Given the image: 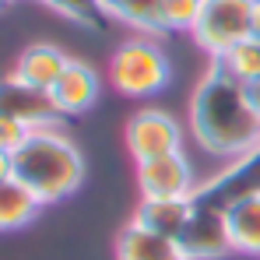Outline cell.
<instances>
[{
	"mask_svg": "<svg viewBox=\"0 0 260 260\" xmlns=\"http://www.w3.org/2000/svg\"><path fill=\"white\" fill-rule=\"evenodd\" d=\"M190 137L218 162H232L260 148V116L250 106L246 85L232 81L215 60L190 99Z\"/></svg>",
	"mask_w": 260,
	"mask_h": 260,
	"instance_id": "cell-1",
	"label": "cell"
},
{
	"mask_svg": "<svg viewBox=\"0 0 260 260\" xmlns=\"http://www.w3.org/2000/svg\"><path fill=\"white\" fill-rule=\"evenodd\" d=\"M14 179L25 183L39 204H56L85 183V155L71 141L63 123L39 127L28 134V141L11 155Z\"/></svg>",
	"mask_w": 260,
	"mask_h": 260,
	"instance_id": "cell-2",
	"label": "cell"
},
{
	"mask_svg": "<svg viewBox=\"0 0 260 260\" xmlns=\"http://www.w3.org/2000/svg\"><path fill=\"white\" fill-rule=\"evenodd\" d=\"M173 78V63L155 36H134L116 46L109 60V81L123 99H151Z\"/></svg>",
	"mask_w": 260,
	"mask_h": 260,
	"instance_id": "cell-3",
	"label": "cell"
},
{
	"mask_svg": "<svg viewBox=\"0 0 260 260\" xmlns=\"http://www.w3.org/2000/svg\"><path fill=\"white\" fill-rule=\"evenodd\" d=\"M250 21H253V0H204L190 36L201 46V53L218 60L250 36Z\"/></svg>",
	"mask_w": 260,
	"mask_h": 260,
	"instance_id": "cell-4",
	"label": "cell"
},
{
	"mask_svg": "<svg viewBox=\"0 0 260 260\" xmlns=\"http://www.w3.org/2000/svg\"><path fill=\"white\" fill-rule=\"evenodd\" d=\"M253 197H260V148L225 162L211 179L197 183V190H193V204L215 208L221 215Z\"/></svg>",
	"mask_w": 260,
	"mask_h": 260,
	"instance_id": "cell-5",
	"label": "cell"
},
{
	"mask_svg": "<svg viewBox=\"0 0 260 260\" xmlns=\"http://www.w3.org/2000/svg\"><path fill=\"white\" fill-rule=\"evenodd\" d=\"M127 151L134 162H151L183 151V127L166 109H137L127 123Z\"/></svg>",
	"mask_w": 260,
	"mask_h": 260,
	"instance_id": "cell-6",
	"label": "cell"
},
{
	"mask_svg": "<svg viewBox=\"0 0 260 260\" xmlns=\"http://www.w3.org/2000/svg\"><path fill=\"white\" fill-rule=\"evenodd\" d=\"M176 243L186 253V260H218L225 253H232L225 215L215 211V208H204V204H193V211H190Z\"/></svg>",
	"mask_w": 260,
	"mask_h": 260,
	"instance_id": "cell-7",
	"label": "cell"
},
{
	"mask_svg": "<svg viewBox=\"0 0 260 260\" xmlns=\"http://www.w3.org/2000/svg\"><path fill=\"white\" fill-rule=\"evenodd\" d=\"M137 186H141V197H193L197 176L190 158L176 151L151 162H137Z\"/></svg>",
	"mask_w": 260,
	"mask_h": 260,
	"instance_id": "cell-8",
	"label": "cell"
},
{
	"mask_svg": "<svg viewBox=\"0 0 260 260\" xmlns=\"http://www.w3.org/2000/svg\"><path fill=\"white\" fill-rule=\"evenodd\" d=\"M0 116L18 120V123H25L28 130L63 123V120H60V113L53 109L49 91H39V88L21 85L14 74L0 78Z\"/></svg>",
	"mask_w": 260,
	"mask_h": 260,
	"instance_id": "cell-9",
	"label": "cell"
},
{
	"mask_svg": "<svg viewBox=\"0 0 260 260\" xmlns=\"http://www.w3.org/2000/svg\"><path fill=\"white\" fill-rule=\"evenodd\" d=\"M99 91H102L99 71L85 60H71L67 71L60 74V81L49 88V99H53V109L60 113V120H67V116L88 113L99 102Z\"/></svg>",
	"mask_w": 260,
	"mask_h": 260,
	"instance_id": "cell-10",
	"label": "cell"
},
{
	"mask_svg": "<svg viewBox=\"0 0 260 260\" xmlns=\"http://www.w3.org/2000/svg\"><path fill=\"white\" fill-rule=\"evenodd\" d=\"M74 56H67L60 46L53 43H32L18 53V63H14V78L28 88H39V91H49V88L60 81V74L67 71Z\"/></svg>",
	"mask_w": 260,
	"mask_h": 260,
	"instance_id": "cell-11",
	"label": "cell"
},
{
	"mask_svg": "<svg viewBox=\"0 0 260 260\" xmlns=\"http://www.w3.org/2000/svg\"><path fill=\"white\" fill-rule=\"evenodd\" d=\"M190 211H193V197H141V204L134 211V221L144 225L155 236L179 239Z\"/></svg>",
	"mask_w": 260,
	"mask_h": 260,
	"instance_id": "cell-12",
	"label": "cell"
},
{
	"mask_svg": "<svg viewBox=\"0 0 260 260\" xmlns=\"http://www.w3.org/2000/svg\"><path fill=\"white\" fill-rule=\"evenodd\" d=\"M116 260H186L176 239L155 236L144 225L130 221L127 229L116 236Z\"/></svg>",
	"mask_w": 260,
	"mask_h": 260,
	"instance_id": "cell-13",
	"label": "cell"
},
{
	"mask_svg": "<svg viewBox=\"0 0 260 260\" xmlns=\"http://www.w3.org/2000/svg\"><path fill=\"white\" fill-rule=\"evenodd\" d=\"M39 208H43V204L36 201V193H32L25 183H18L14 176L0 183V232L25 229L32 218L39 215Z\"/></svg>",
	"mask_w": 260,
	"mask_h": 260,
	"instance_id": "cell-14",
	"label": "cell"
},
{
	"mask_svg": "<svg viewBox=\"0 0 260 260\" xmlns=\"http://www.w3.org/2000/svg\"><path fill=\"white\" fill-rule=\"evenodd\" d=\"M229 221V239H232V253L243 257H260V197L236 204L232 211H225Z\"/></svg>",
	"mask_w": 260,
	"mask_h": 260,
	"instance_id": "cell-15",
	"label": "cell"
},
{
	"mask_svg": "<svg viewBox=\"0 0 260 260\" xmlns=\"http://www.w3.org/2000/svg\"><path fill=\"white\" fill-rule=\"evenodd\" d=\"M113 25H127L137 36H166L162 28V0H109Z\"/></svg>",
	"mask_w": 260,
	"mask_h": 260,
	"instance_id": "cell-16",
	"label": "cell"
},
{
	"mask_svg": "<svg viewBox=\"0 0 260 260\" xmlns=\"http://www.w3.org/2000/svg\"><path fill=\"white\" fill-rule=\"evenodd\" d=\"M43 7L56 11L60 18L81 25V28H95V32H106L113 25L109 18V0H39Z\"/></svg>",
	"mask_w": 260,
	"mask_h": 260,
	"instance_id": "cell-17",
	"label": "cell"
},
{
	"mask_svg": "<svg viewBox=\"0 0 260 260\" xmlns=\"http://www.w3.org/2000/svg\"><path fill=\"white\" fill-rule=\"evenodd\" d=\"M215 63L232 78V81H239V85L260 81V39L257 36H246L243 43L232 46L225 56H218Z\"/></svg>",
	"mask_w": 260,
	"mask_h": 260,
	"instance_id": "cell-18",
	"label": "cell"
},
{
	"mask_svg": "<svg viewBox=\"0 0 260 260\" xmlns=\"http://www.w3.org/2000/svg\"><path fill=\"white\" fill-rule=\"evenodd\" d=\"M204 0H162V28L166 32H190L197 25Z\"/></svg>",
	"mask_w": 260,
	"mask_h": 260,
	"instance_id": "cell-19",
	"label": "cell"
},
{
	"mask_svg": "<svg viewBox=\"0 0 260 260\" xmlns=\"http://www.w3.org/2000/svg\"><path fill=\"white\" fill-rule=\"evenodd\" d=\"M28 134L32 130L25 127V123H18V120H7V116H0V151H7V155H14L25 141H28Z\"/></svg>",
	"mask_w": 260,
	"mask_h": 260,
	"instance_id": "cell-20",
	"label": "cell"
},
{
	"mask_svg": "<svg viewBox=\"0 0 260 260\" xmlns=\"http://www.w3.org/2000/svg\"><path fill=\"white\" fill-rule=\"evenodd\" d=\"M11 176H14V166H11V155H7V151H0V183H4V179H11Z\"/></svg>",
	"mask_w": 260,
	"mask_h": 260,
	"instance_id": "cell-21",
	"label": "cell"
},
{
	"mask_svg": "<svg viewBox=\"0 0 260 260\" xmlns=\"http://www.w3.org/2000/svg\"><path fill=\"white\" fill-rule=\"evenodd\" d=\"M246 95H250V106H253V113L260 116V81H253V85H246Z\"/></svg>",
	"mask_w": 260,
	"mask_h": 260,
	"instance_id": "cell-22",
	"label": "cell"
},
{
	"mask_svg": "<svg viewBox=\"0 0 260 260\" xmlns=\"http://www.w3.org/2000/svg\"><path fill=\"white\" fill-rule=\"evenodd\" d=\"M250 36L260 39V0H253V21H250Z\"/></svg>",
	"mask_w": 260,
	"mask_h": 260,
	"instance_id": "cell-23",
	"label": "cell"
},
{
	"mask_svg": "<svg viewBox=\"0 0 260 260\" xmlns=\"http://www.w3.org/2000/svg\"><path fill=\"white\" fill-rule=\"evenodd\" d=\"M11 4H14V0H0V11H7V7H11Z\"/></svg>",
	"mask_w": 260,
	"mask_h": 260,
	"instance_id": "cell-24",
	"label": "cell"
}]
</instances>
